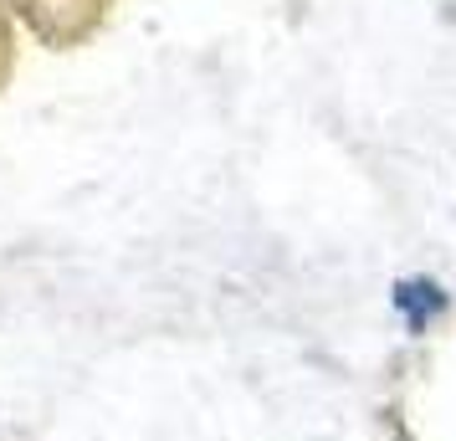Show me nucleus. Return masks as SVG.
<instances>
[{
	"label": "nucleus",
	"instance_id": "nucleus-1",
	"mask_svg": "<svg viewBox=\"0 0 456 441\" xmlns=\"http://www.w3.org/2000/svg\"><path fill=\"white\" fill-rule=\"evenodd\" d=\"M395 308H400L405 323L420 334V329L446 308V293H441V282H436V277H405V282H395Z\"/></svg>",
	"mask_w": 456,
	"mask_h": 441
}]
</instances>
